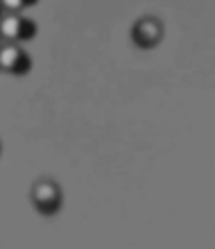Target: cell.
<instances>
[{
	"label": "cell",
	"mask_w": 215,
	"mask_h": 249,
	"mask_svg": "<svg viewBox=\"0 0 215 249\" xmlns=\"http://www.w3.org/2000/svg\"><path fill=\"white\" fill-rule=\"evenodd\" d=\"M30 199H32L34 209L39 211L41 215L53 217L61 211L64 193H61V186L54 179H39L30 188Z\"/></svg>",
	"instance_id": "cell-1"
},
{
	"label": "cell",
	"mask_w": 215,
	"mask_h": 249,
	"mask_svg": "<svg viewBox=\"0 0 215 249\" xmlns=\"http://www.w3.org/2000/svg\"><path fill=\"white\" fill-rule=\"evenodd\" d=\"M165 36V25L159 16H141L131 27V41L141 50H152Z\"/></svg>",
	"instance_id": "cell-2"
},
{
	"label": "cell",
	"mask_w": 215,
	"mask_h": 249,
	"mask_svg": "<svg viewBox=\"0 0 215 249\" xmlns=\"http://www.w3.org/2000/svg\"><path fill=\"white\" fill-rule=\"evenodd\" d=\"M39 32L36 23L20 14H9L5 12V16L0 18V36L2 41H14V43H25L32 41Z\"/></svg>",
	"instance_id": "cell-3"
},
{
	"label": "cell",
	"mask_w": 215,
	"mask_h": 249,
	"mask_svg": "<svg viewBox=\"0 0 215 249\" xmlns=\"http://www.w3.org/2000/svg\"><path fill=\"white\" fill-rule=\"evenodd\" d=\"M32 68V59L20 43L2 41L0 46V71L9 75H27Z\"/></svg>",
	"instance_id": "cell-4"
},
{
	"label": "cell",
	"mask_w": 215,
	"mask_h": 249,
	"mask_svg": "<svg viewBox=\"0 0 215 249\" xmlns=\"http://www.w3.org/2000/svg\"><path fill=\"white\" fill-rule=\"evenodd\" d=\"M39 2V0H0V5H2V9L9 14H20L25 12V9H30V7H34Z\"/></svg>",
	"instance_id": "cell-5"
},
{
	"label": "cell",
	"mask_w": 215,
	"mask_h": 249,
	"mask_svg": "<svg viewBox=\"0 0 215 249\" xmlns=\"http://www.w3.org/2000/svg\"><path fill=\"white\" fill-rule=\"evenodd\" d=\"M2 16H5V9H2V5H0V18H2Z\"/></svg>",
	"instance_id": "cell-6"
},
{
	"label": "cell",
	"mask_w": 215,
	"mask_h": 249,
	"mask_svg": "<svg viewBox=\"0 0 215 249\" xmlns=\"http://www.w3.org/2000/svg\"><path fill=\"white\" fill-rule=\"evenodd\" d=\"M0 154H2V143H0Z\"/></svg>",
	"instance_id": "cell-7"
},
{
	"label": "cell",
	"mask_w": 215,
	"mask_h": 249,
	"mask_svg": "<svg viewBox=\"0 0 215 249\" xmlns=\"http://www.w3.org/2000/svg\"><path fill=\"white\" fill-rule=\"evenodd\" d=\"M0 46H2V36H0Z\"/></svg>",
	"instance_id": "cell-8"
}]
</instances>
